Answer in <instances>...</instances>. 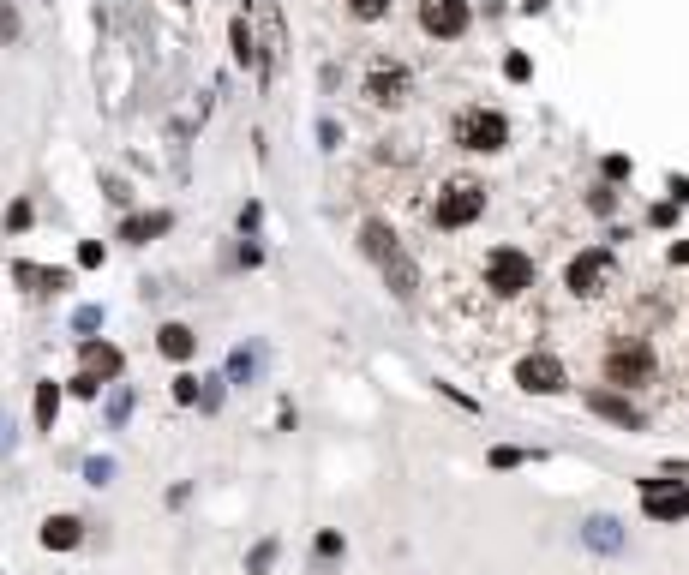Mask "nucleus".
<instances>
[{
	"label": "nucleus",
	"mask_w": 689,
	"mask_h": 575,
	"mask_svg": "<svg viewBox=\"0 0 689 575\" xmlns=\"http://www.w3.org/2000/svg\"><path fill=\"white\" fill-rule=\"evenodd\" d=\"M30 414H36V432H54V420H60V384H54V378H42V384H36Z\"/></svg>",
	"instance_id": "nucleus-17"
},
{
	"label": "nucleus",
	"mask_w": 689,
	"mask_h": 575,
	"mask_svg": "<svg viewBox=\"0 0 689 575\" xmlns=\"http://www.w3.org/2000/svg\"><path fill=\"white\" fill-rule=\"evenodd\" d=\"M156 348H162V360L186 366V360L198 354V330H192V324H162V330H156Z\"/></svg>",
	"instance_id": "nucleus-13"
},
{
	"label": "nucleus",
	"mask_w": 689,
	"mask_h": 575,
	"mask_svg": "<svg viewBox=\"0 0 689 575\" xmlns=\"http://www.w3.org/2000/svg\"><path fill=\"white\" fill-rule=\"evenodd\" d=\"M582 540L612 558V552H624V522H618V516H588V522H582Z\"/></svg>",
	"instance_id": "nucleus-14"
},
{
	"label": "nucleus",
	"mask_w": 689,
	"mask_h": 575,
	"mask_svg": "<svg viewBox=\"0 0 689 575\" xmlns=\"http://www.w3.org/2000/svg\"><path fill=\"white\" fill-rule=\"evenodd\" d=\"M66 390H72V396H102V384H96V378H84V372H78V378H72Z\"/></svg>",
	"instance_id": "nucleus-31"
},
{
	"label": "nucleus",
	"mask_w": 689,
	"mask_h": 575,
	"mask_svg": "<svg viewBox=\"0 0 689 575\" xmlns=\"http://www.w3.org/2000/svg\"><path fill=\"white\" fill-rule=\"evenodd\" d=\"M12 36H18V12L0 0V42H12Z\"/></svg>",
	"instance_id": "nucleus-30"
},
{
	"label": "nucleus",
	"mask_w": 689,
	"mask_h": 575,
	"mask_svg": "<svg viewBox=\"0 0 689 575\" xmlns=\"http://www.w3.org/2000/svg\"><path fill=\"white\" fill-rule=\"evenodd\" d=\"M420 24H426V36H462L468 30V0H420Z\"/></svg>",
	"instance_id": "nucleus-9"
},
{
	"label": "nucleus",
	"mask_w": 689,
	"mask_h": 575,
	"mask_svg": "<svg viewBox=\"0 0 689 575\" xmlns=\"http://www.w3.org/2000/svg\"><path fill=\"white\" fill-rule=\"evenodd\" d=\"M612 252L606 246H588V252H576L570 258V270H564V288L576 294V300H594V294H606V282H612Z\"/></svg>",
	"instance_id": "nucleus-4"
},
{
	"label": "nucleus",
	"mask_w": 689,
	"mask_h": 575,
	"mask_svg": "<svg viewBox=\"0 0 689 575\" xmlns=\"http://www.w3.org/2000/svg\"><path fill=\"white\" fill-rule=\"evenodd\" d=\"M354 6V18H384L390 12V0H348Z\"/></svg>",
	"instance_id": "nucleus-28"
},
{
	"label": "nucleus",
	"mask_w": 689,
	"mask_h": 575,
	"mask_svg": "<svg viewBox=\"0 0 689 575\" xmlns=\"http://www.w3.org/2000/svg\"><path fill=\"white\" fill-rule=\"evenodd\" d=\"M84 480H90V486H108V480H114V462H108V456H84Z\"/></svg>",
	"instance_id": "nucleus-23"
},
{
	"label": "nucleus",
	"mask_w": 689,
	"mask_h": 575,
	"mask_svg": "<svg viewBox=\"0 0 689 575\" xmlns=\"http://www.w3.org/2000/svg\"><path fill=\"white\" fill-rule=\"evenodd\" d=\"M312 552H318V564H330V558H342V534H330V528H324Z\"/></svg>",
	"instance_id": "nucleus-27"
},
{
	"label": "nucleus",
	"mask_w": 689,
	"mask_h": 575,
	"mask_svg": "<svg viewBox=\"0 0 689 575\" xmlns=\"http://www.w3.org/2000/svg\"><path fill=\"white\" fill-rule=\"evenodd\" d=\"M78 366H84V378H96V384L108 390V384H120V372H126V354H120L114 342H96V336H84V342H78Z\"/></svg>",
	"instance_id": "nucleus-8"
},
{
	"label": "nucleus",
	"mask_w": 689,
	"mask_h": 575,
	"mask_svg": "<svg viewBox=\"0 0 689 575\" xmlns=\"http://www.w3.org/2000/svg\"><path fill=\"white\" fill-rule=\"evenodd\" d=\"M36 540H42V546H48V552H72V546H78V540H84V522H78V516H48V522H42V534H36Z\"/></svg>",
	"instance_id": "nucleus-15"
},
{
	"label": "nucleus",
	"mask_w": 689,
	"mask_h": 575,
	"mask_svg": "<svg viewBox=\"0 0 689 575\" xmlns=\"http://www.w3.org/2000/svg\"><path fill=\"white\" fill-rule=\"evenodd\" d=\"M6 228H30V204H12V210H6Z\"/></svg>",
	"instance_id": "nucleus-33"
},
{
	"label": "nucleus",
	"mask_w": 689,
	"mask_h": 575,
	"mask_svg": "<svg viewBox=\"0 0 689 575\" xmlns=\"http://www.w3.org/2000/svg\"><path fill=\"white\" fill-rule=\"evenodd\" d=\"M228 36H234V60L258 72V36H252V24H246V12H240V18L228 24Z\"/></svg>",
	"instance_id": "nucleus-18"
},
{
	"label": "nucleus",
	"mask_w": 689,
	"mask_h": 575,
	"mask_svg": "<svg viewBox=\"0 0 689 575\" xmlns=\"http://www.w3.org/2000/svg\"><path fill=\"white\" fill-rule=\"evenodd\" d=\"M672 264H689V240L684 246H672Z\"/></svg>",
	"instance_id": "nucleus-35"
},
{
	"label": "nucleus",
	"mask_w": 689,
	"mask_h": 575,
	"mask_svg": "<svg viewBox=\"0 0 689 575\" xmlns=\"http://www.w3.org/2000/svg\"><path fill=\"white\" fill-rule=\"evenodd\" d=\"M12 282H24L30 294H60V288H72V270H48V264L18 258V264H12Z\"/></svg>",
	"instance_id": "nucleus-12"
},
{
	"label": "nucleus",
	"mask_w": 689,
	"mask_h": 575,
	"mask_svg": "<svg viewBox=\"0 0 689 575\" xmlns=\"http://www.w3.org/2000/svg\"><path fill=\"white\" fill-rule=\"evenodd\" d=\"M456 144H468V150H504L510 144V120L498 114V108H468L462 120H456Z\"/></svg>",
	"instance_id": "nucleus-5"
},
{
	"label": "nucleus",
	"mask_w": 689,
	"mask_h": 575,
	"mask_svg": "<svg viewBox=\"0 0 689 575\" xmlns=\"http://www.w3.org/2000/svg\"><path fill=\"white\" fill-rule=\"evenodd\" d=\"M408 66H372V78H366V96L372 102H384V108H396V102H408Z\"/></svg>",
	"instance_id": "nucleus-11"
},
{
	"label": "nucleus",
	"mask_w": 689,
	"mask_h": 575,
	"mask_svg": "<svg viewBox=\"0 0 689 575\" xmlns=\"http://www.w3.org/2000/svg\"><path fill=\"white\" fill-rule=\"evenodd\" d=\"M168 228H174V216H168V210H150V216H126V222H120V240L144 246V240H156V234H168Z\"/></svg>",
	"instance_id": "nucleus-16"
},
{
	"label": "nucleus",
	"mask_w": 689,
	"mask_h": 575,
	"mask_svg": "<svg viewBox=\"0 0 689 575\" xmlns=\"http://www.w3.org/2000/svg\"><path fill=\"white\" fill-rule=\"evenodd\" d=\"M486 288H492V294H504V300L528 294V288H534V258H528V252H516V246H498V252L486 258Z\"/></svg>",
	"instance_id": "nucleus-3"
},
{
	"label": "nucleus",
	"mask_w": 689,
	"mask_h": 575,
	"mask_svg": "<svg viewBox=\"0 0 689 575\" xmlns=\"http://www.w3.org/2000/svg\"><path fill=\"white\" fill-rule=\"evenodd\" d=\"M588 408L600 414V420H612V426H624V432H642L648 426V414L630 402V396H618V390H588Z\"/></svg>",
	"instance_id": "nucleus-10"
},
{
	"label": "nucleus",
	"mask_w": 689,
	"mask_h": 575,
	"mask_svg": "<svg viewBox=\"0 0 689 575\" xmlns=\"http://www.w3.org/2000/svg\"><path fill=\"white\" fill-rule=\"evenodd\" d=\"M258 366H264L258 348H234L228 354V384H258Z\"/></svg>",
	"instance_id": "nucleus-19"
},
{
	"label": "nucleus",
	"mask_w": 689,
	"mask_h": 575,
	"mask_svg": "<svg viewBox=\"0 0 689 575\" xmlns=\"http://www.w3.org/2000/svg\"><path fill=\"white\" fill-rule=\"evenodd\" d=\"M606 384H618V390H642V384H654V348H648V342H624V348H612V354H606Z\"/></svg>",
	"instance_id": "nucleus-6"
},
{
	"label": "nucleus",
	"mask_w": 689,
	"mask_h": 575,
	"mask_svg": "<svg viewBox=\"0 0 689 575\" xmlns=\"http://www.w3.org/2000/svg\"><path fill=\"white\" fill-rule=\"evenodd\" d=\"M480 210H486V186L480 180H450L432 204V222L438 228H468V222H480Z\"/></svg>",
	"instance_id": "nucleus-2"
},
{
	"label": "nucleus",
	"mask_w": 689,
	"mask_h": 575,
	"mask_svg": "<svg viewBox=\"0 0 689 575\" xmlns=\"http://www.w3.org/2000/svg\"><path fill=\"white\" fill-rule=\"evenodd\" d=\"M12 444H18V432H12V420L0 414V456H12Z\"/></svg>",
	"instance_id": "nucleus-34"
},
{
	"label": "nucleus",
	"mask_w": 689,
	"mask_h": 575,
	"mask_svg": "<svg viewBox=\"0 0 689 575\" xmlns=\"http://www.w3.org/2000/svg\"><path fill=\"white\" fill-rule=\"evenodd\" d=\"M504 72H510V78H528L534 66H528V54H510V60H504Z\"/></svg>",
	"instance_id": "nucleus-32"
},
{
	"label": "nucleus",
	"mask_w": 689,
	"mask_h": 575,
	"mask_svg": "<svg viewBox=\"0 0 689 575\" xmlns=\"http://www.w3.org/2000/svg\"><path fill=\"white\" fill-rule=\"evenodd\" d=\"M528 462V450H516V444H498L492 450V468H522Z\"/></svg>",
	"instance_id": "nucleus-26"
},
{
	"label": "nucleus",
	"mask_w": 689,
	"mask_h": 575,
	"mask_svg": "<svg viewBox=\"0 0 689 575\" xmlns=\"http://www.w3.org/2000/svg\"><path fill=\"white\" fill-rule=\"evenodd\" d=\"M360 246H366V258L384 270V282H390V294H396V300H414V294H420V264L408 258V246L396 240V228H390V222H378V216H372V222L360 228Z\"/></svg>",
	"instance_id": "nucleus-1"
},
{
	"label": "nucleus",
	"mask_w": 689,
	"mask_h": 575,
	"mask_svg": "<svg viewBox=\"0 0 689 575\" xmlns=\"http://www.w3.org/2000/svg\"><path fill=\"white\" fill-rule=\"evenodd\" d=\"M102 414H108V426H126V420H132V390H126V384H108V408H102Z\"/></svg>",
	"instance_id": "nucleus-21"
},
{
	"label": "nucleus",
	"mask_w": 689,
	"mask_h": 575,
	"mask_svg": "<svg viewBox=\"0 0 689 575\" xmlns=\"http://www.w3.org/2000/svg\"><path fill=\"white\" fill-rule=\"evenodd\" d=\"M516 384L528 390V396H558V390H570V372H564V360L558 354H522L516 360Z\"/></svg>",
	"instance_id": "nucleus-7"
},
{
	"label": "nucleus",
	"mask_w": 689,
	"mask_h": 575,
	"mask_svg": "<svg viewBox=\"0 0 689 575\" xmlns=\"http://www.w3.org/2000/svg\"><path fill=\"white\" fill-rule=\"evenodd\" d=\"M78 264L96 270V264H102V240H84V246H78Z\"/></svg>",
	"instance_id": "nucleus-29"
},
{
	"label": "nucleus",
	"mask_w": 689,
	"mask_h": 575,
	"mask_svg": "<svg viewBox=\"0 0 689 575\" xmlns=\"http://www.w3.org/2000/svg\"><path fill=\"white\" fill-rule=\"evenodd\" d=\"M276 558H282V546H276V540H258V546L246 552V575H270Z\"/></svg>",
	"instance_id": "nucleus-20"
},
{
	"label": "nucleus",
	"mask_w": 689,
	"mask_h": 575,
	"mask_svg": "<svg viewBox=\"0 0 689 575\" xmlns=\"http://www.w3.org/2000/svg\"><path fill=\"white\" fill-rule=\"evenodd\" d=\"M222 390H228V378H198V402H192V408H198V414H216V408H222Z\"/></svg>",
	"instance_id": "nucleus-22"
},
{
	"label": "nucleus",
	"mask_w": 689,
	"mask_h": 575,
	"mask_svg": "<svg viewBox=\"0 0 689 575\" xmlns=\"http://www.w3.org/2000/svg\"><path fill=\"white\" fill-rule=\"evenodd\" d=\"M174 402H180V408H192V402H198V378H192V372H180V378H174Z\"/></svg>",
	"instance_id": "nucleus-25"
},
{
	"label": "nucleus",
	"mask_w": 689,
	"mask_h": 575,
	"mask_svg": "<svg viewBox=\"0 0 689 575\" xmlns=\"http://www.w3.org/2000/svg\"><path fill=\"white\" fill-rule=\"evenodd\" d=\"M72 330H78V336L102 330V306H78V312H72Z\"/></svg>",
	"instance_id": "nucleus-24"
}]
</instances>
